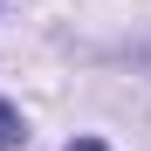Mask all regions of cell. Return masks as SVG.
Here are the masks:
<instances>
[{"mask_svg":"<svg viewBox=\"0 0 151 151\" xmlns=\"http://www.w3.org/2000/svg\"><path fill=\"white\" fill-rule=\"evenodd\" d=\"M21 144V117H14V103H0V151H14Z\"/></svg>","mask_w":151,"mask_h":151,"instance_id":"obj_1","label":"cell"},{"mask_svg":"<svg viewBox=\"0 0 151 151\" xmlns=\"http://www.w3.org/2000/svg\"><path fill=\"white\" fill-rule=\"evenodd\" d=\"M69 151H110V144H96V137H76V144H69Z\"/></svg>","mask_w":151,"mask_h":151,"instance_id":"obj_2","label":"cell"}]
</instances>
